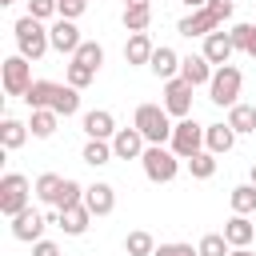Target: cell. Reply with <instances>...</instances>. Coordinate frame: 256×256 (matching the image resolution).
Here are the masks:
<instances>
[{
  "instance_id": "6da1fadb",
  "label": "cell",
  "mask_w": 256,
  "mask_h": 256,
  "mask_svg": "<svg viewBox=\"0 0 256 256\" xmlns=\"http://www.w3.org/2000/svg\"><path fill=\"white\" fill-rule=\"evenodd\" d=\"M228 16H232V0H208L204 8H196L192 16H184V20L176 24V32L188 36V40H192V36H208V32H216Z\"/></svg>"
},
{
  "instance_id": "7a4b0ae2",
  "label": "cell",
  "mask_w": 256,
  "mask_h": 256,
  "mask_svg": "<svg viewBox=\"0 0 256 256\" xmlns=\"http://www.w3.org/2000/svg\"><path fill=\"white\" fill-rule=\"evenodd\" d=\"M12 32H16V44H20V56H28V60H40L52 48V36H48V28L36 16H20Z\"/></svg>"
},
{
  "instance_id": "3957f363",
  "label": "cell",
  "mask_w": 256,
  "mask_h": 256,
  "mask_svg": "<svg viewBox=\"0 0 256 256\" xmlns=\"http://www.w3.org/2000/svg\"><path fill=\"white\" fill-rule=\"evenodd\" d=\"M140 164H144V176H148L152 184H168V180H176V172H180V156L168 152L164 144H148L144 156H140Z\"/></svg>"
},
{
  "instance_id": "277c9868",
  "label": "cell",
  "mask_w": 256,
  "mask_h": 256,
  "mask_svg": "<svg viewBox=\"0 0 256 256\" xmlns=\"http://www.w3.org/2000/svg\"><path fill=\"white\" fill-rule=\"evenodd\" d=\"M136 128L144 132L148 144H164V140H172V128H176V124H168V108H160V104H140V108H136Z\"/></svg>"
},
{
  "instance_id": "5b68a950",
  "label": "cell",
  "mask_w": 256,
  "mask_h": 256,
  "mask_svg": "<svg viewBox=\"0 0 256 256\" xmlns=\"http://www.w3.org/2000/svg\"><path fill=\"white\" fill-rule=\"evenodd\" d=\"M240 84H244L240 68H232V64H220V68L212 72L208 100H212V104H220V108H232V104H236V96H240Z\"/></svg>"
},
{
  "instance_id": "8992f818",
  "label": "cell",
  "mask_w": 256,
  "mask_h": 256,
  "mask_svg": "<svg viewBox=\"0 0 256 256\" xmlns=\"http://www.w3.org/2000/svg\"><path fill=\"white\" fill-rule=\"evenodd\" d=\"M0 80H4L8 96H24L32 88V64H28V56H8L0 64Z\"/></svg>"
},
{
  "instance_id": "52a82bcc",
  "label": "cell",
  "mask_w": 256,
  "mask_h": 256,
  "mask_svg": "<svg viewBox=\"0 0 256 256\" xmlns=\"http://www.w3.org/2000/svg\"><path fill=\"white\" fill-rule=\"evenodd\" d=\"M24 208H28V180H24L20 172L0 176V212H4V216H16V212H24Z\"/></svg>"
},
{
  "instance_id": "ba28073f",
  "label": "cell",
  "mask_w": 256,
  "mask_h": 256,
  "mask_svg": "<svg viewBox=\"0 0 256 256\" xmlns=\"http://www.w3.org/2000/svg\"><path fill=\"white\" fill-rule=\"evenodd\" d=\"M172 152L180 156V160H188V156H196V152H204V128L196 124V120H180L176 128H172Z\"/></svg>"
},
{
  "instance_id": "9c48e42d",
  "label": "cell",
  "mask_w": 256,
  "mask_h": 256,
  "mask_svg": "<svg viewBox=\"0 0 256 256\" xmlns=\"http://www.w3.org/2000/svg\"><path fill=\"white\" fill-rule=\"evenodd\" d=\"M164 108H168V116H180V120L192 112V84L184 76L164 80Z\"/></svg>"
},
{
  "instance_id": "30bf717a",
  "label": "cell",
  "mask_w": 256,
  "mask_h": 256,
  "mask_svg": "<svg viewBox=\"0 0 256 256\" xmlns=\"http://www.w3.org/2000/svg\"><path fill=\"white\" fill-rule=\"evenodd\" d=\"M44 224H48V220H44L36 208H24V212H16V216H12V236H16V240H24V244H36V240H40V232H44Z\"/></svg>"
},
{
  "instance_id": "8fae6325",
  "label": "cell",
  "mask_w": 256,
  "mask_h": 256,
  "mask_svg": "<svg viewBox=\"0 0 256 256\" xmlns=\"http://www.w3.org/2000/svg\"><path fill=\"white\" fill-rule=\"evenodd\" d=\"M144 132L132 124V128H120L116 136H112V152L120 156V160H136V156H144Z\"/></svg>"
},
{
  "instance_id": "7c38bea8",
  "label": "cell",
  "mask_w": 256,
  "mask_h": 256,
  "mask_svg": "<svg viewBox=\"0 0 256 256\" xmlns=\"http://www.w3.org/2000/svg\"><path fill=\"white\" fill-rule=\"evenodd\" d=\"M88 220H92V212H88V204H72V208H60L48 224H56V228H64L68 236H80V232H88Z\"/></svg>"
},
{
  "instance_id": "4fadbf2b",
  "label": "cell",
  "mask_w": 256,
  "mask_h": 256,
  "mask_svg": "<svg viewBox=\"0 0 256 256\" xmlns=\"http://www.w3.org/2000/svg\"><path fill=\"white\" fill-rule=\"evenodd\" d=\"M48 36H52V48H56V52H68V56H76V48L84 44V40H80V28H76L72 20H64V16L48 28Z\"/></svg>"
},
{
  "instance_id": "5bb4252c",
  "label": "cell",
  "mask_w": 256,
  "mask_h": 256,
  "mask_svg": "<svg viewBox=\"0 0 256 256\" xmlns=\"http://www.w3.org/2000/svg\"><path fill=\"white\" fill-rule=\"evenodd\" d=\"M232 52H236L232 32H220V28H216V32H208V36H204V56H208L216 68H220V64H228V60H232Z\"/></svg>"
},
{
  "instance_id": "9a60e30c",
  "label": "cell",
  "mask_w": 256,
  "mask_h": 256,
  "mask_svg": "<svg viewBox=\"0 0 256 256\" xmlns=\"http://www.w3.org/2000/svg\"><path fill=\"white\" fill-rule=\"evenodd\" d=\"M84 132H88V140H108V136H116V120H112V112H104V108L84 112Z\"/></svg>"
},
{
  "instance_id": "2e32d148",
  "label": "cell",
  "mask_w": 256,
  "mask_h": 256,
  "mask_svg": "<svg viewBox=\"0 0 256 256\" xmlns=\"http://www.w3.org/2000/svg\"><path fill=\"white\" fill-rule=\"evenodd\" d=\"M84 204H88L92 216H108V212L116 208V192H112V184H92V188H84Z\"/></svg>"
},
{
  "instance_id": "e0dca14e",
  "label": "cell",
  "mask_w": 256,
  "mask_h": 256,
  "mask_svg": "<svg viewBox=\"0 0 256 256\" xmlns=\"http://www.w3.org/2000/svg\"><path fill=\"white\" fill-rule=\"evenodd\" d=\"M180 76L196 88V84H212V60L200 52V56H188V60H180Z\"/></svg>"
},
{
  "instance_id": "ac0fdd59",
  "label": "cell",
  "mask_w": 256,
  "mask_h": 256,
  "mask_svg": "<svg viewBox=\"0 0 256 256\" xmlns=\"http://www.w3.org/2000/svg\"><path fill=\"white\" fill-rule=\"evenodd\" d=\"M148 68L160 76V80H172V76H180V56L168 48V44H160L156 52H152V60H148Z\"/></svg>"
},
{
  "instance_id": "d6986e66",
  "label": "cell",
  "mask_w": 256,
  "mask_h": 256,
  "mask_svg": "<svg viewBox=\"0 0 256 256\" xmlns=\"http://www.w3.org/2000/svg\"><path fill=\"white\" fill-rule=\"evenodd\" d=\"M204 144H208V152H232V144H236V128L232 124H208L204 128Z\"/></svg>"
},
{
  "instance_id": "ffe728a7",
  "label": "cell",
  "mask_w": 256,
  "mask_h": 256,
  "mask_svg": "<svg viewBox=\"0 0 256 256\" xmlns=\"http://www.w3.org/2000/svg\"><path fill=\"white\" fill-rule=\"evenodd\" d=\"M152 52H156V48H152L148 32H132V36H128V44H124V60H128V64H148V60H152Z\"/></svg>"
},
{
  "instance_id": "44dd1931",
  "label": "cell",
  "mask_w": 256,
  "mask_h": 256,
  "mask_svg": "<svg viewBox=\"0 0 256 256\" xmlns=\"http://www.w3.org/2000/svg\"><path fill=\"white\" fill-rule=\"evenodd\" d=\"M224 236H228V244H232V248H248V244H252V236H256V228L248 224V216H240V212H236V216L224 224Z\"/></svg>"
},
{
  "instance_id": "7402d4cb",
  "label": "cell",
  "mask_w": 256,
  "mask_h": 256,
  "mask_svg": "<svg viewBox=\"0 0 256 256\" xmlns=\"http://www.w3.org/2000/svg\"><path fill=\"white\" fill-rule=\"evenodd\" d=\"M76 108H80V88H72V84H56L52 112H60V116H72Z\"/></svg>"
},
{
  "instance_id": "603a6c76",
  "label": "cell",
  "mask_w": 256,
  "mask_h": 256,
  "mask_svg": "<svg viewBox=\"0 0 256 256\" xmlns=\"http://www.w3.org/2000/svg\"><path fill=\"white\" fill-rule=\"evenodd\" d=\"M56 116H60V112H52V108H32V120H28L32 136H36V140H48V136L56 132Z\"/></svg>"
},
{
  "instance_id": "cb8c5ba5",
  "label": "cell",
  "mask_w": 256,
  "mask_h": 256,
  "mask_svg": "<svg viewBox=\"0 0 256 256\" xmlns=\"http://www.w3.org/2000/svg\"><path fill=\"white\" fill-rule=\"evenodd\" d=\"M52 96H56V84L52 80H32V88L24 92L28 108H52Z\"/></svg>"
},
{
  "instance_id": "d4e9b609",
  "label": "cell",
  "mask_w": 256,
  "mask_h": 256,
  "mask_svg": "<svg viewBox=\"0 0 256 256\" xmlns=\"http://www.w3.org/2000/svg\"><path fill=\"white\" fill-rule=\"evenodd\" d=\"M24 140H28V124H20V120H4V124H0V144H4V152L20 148Z\"/></svg>"
},
{
  "instance_id": "484cf974",
  "label": "cell",
  "mask_w": 256,
  "mask_h": 256,
  "mask_svg": "<svg viewBox=\"0 0 256 256\" xmlns=\"http://www.w3.org/2000/svg\"><path fill=\"white\" fill-rule=\"evenodd\" d=\"M228 124L236 128V136H240V132H256V108H252V104H232Z\"/></svg>"
},
{
  "instance_id": "4316f807",
  "label": "cell",
  "mask_w": 256,
  "mask_h": 256,
  "mask_svg": "<svg viewBox=\"0 0 256 256\" xmlns=\"http://www.w3.org/2000/svg\"><path fill=\"white\" fill-rule=\"evenodd\" d=\"M60 188H64V176H56V172H44V176L36 180V196H40L44 204H56V200H60Z\"/></svg>"
},
{
  "instance_id": "83f0119b",
  "label": "cell",
  "mask_w": 256,
  "mask_h": 256,
  "mask_svg": "<svg viewBox=\"0 0 256 256\" xmlns=\"http://www.w3.org/2000/svg\"><path fill=\"white\" fill-rule=\"evenodd\" d=\"M72 60H76V64H84V68H92V72H96V68H100V64H104V48H100V44H96V40H84V44H80V48H76V56H72Z\"/></svg>"
},
{
  "instance_id": "f1b7e54d",
  "label": "cell",
  "mask_w": 256,
  "mask_h": 256,
  "mask_svg": "<svg viewBox=\"0 0 256 256\" xmlns=\"http://www.w3.org/2000/svg\"><path fill=\"white\" fill-rule=\"evenodd\" d=\"M80 156H84V164H92V168H96V164H108L116 152H112V144H108V140H88Z\"/></svg>"
},
{
  "instance_id": "f546056e",
  "label": "cell",
  "mask_w": 256,
  "mask_h": 256,
  "mask_svg": "<svg viewBox=\"0 0 256 256\" xmlns=\"http://www.w3.org/2000/svg\"><path fill=\"white\" fill-rule=\"evenodd\" d=\"M152 24V4H140V8H124V28L128 32H144Z\"/></svg>"
},
{
  "instance_id": "4dcf8cb0",
  "label": "cell",
  "mask_w": 256,
  "mask_h": 256,
  "mask_svg": "<svg viewBox=\"0 0 256 256\" xmlns=\"http://www.w3.org/2000/svg\"><path fill=\"white\" fill-rule=\"evenodd\" d=\"M124 252H128V256H152V252H156V240H152L148 232H128Z\"/></svg>"
},
{
  "instance_id": "1f68e13d",
  "label": "cell",
  "mask_w": 256,
  "mask_h": 256,
  "mask_svg": "<svg viewBox=\"0 0 256 256\" xmlns=\"http://www.w3.org/2000/svg\"><path fill=\"white\" fill-rule=\"evenodd\" d=\"M232 208H236L240 216L256 212V184H240V188H232Z\"/></svg>"
},
{
  "instance_id": "d6a6232c",
  "label": "cell",
  "mask_w": 256,
  "mask_h": 256,
  "mask_svg": "<svg viewBox=\"0 0 256 256\" xmlns=\"http://www.w3.org/2000/svg\"><path fill=\"white\" fill-rule=\"evenodd\" d=\"M228 248H232V244H228V236H224V232H208V236L196 244V252H200V256H228Z\"/></svg>"
},
{
  "instance_id": "836d02e7",
  "label": "cell",
  "mask_w": 256,
  "mask_h": 256,
  "mask_svg": "<svg viewBox=\"0 0 256 256\" xmlns=\"http://www.w3.org/2000/svg\"><path fill=\"white\" fill-rule=\"evenodd\" d=\"M232 44L256 60V24H236V28H232Z\"/></svg>"
},
{
  "instance_id": "e575fe53",
  "label": "cell",
  "mask_w": 256,
  "mask_h": 256,
  "mask_svg": "<svg viewBox=\"0 0 256 256\" xmlns=\"http://www.w3.org/2000/svg\"><path fill=\"white\" fill-rule=\"evenodd\" d=\"M188 168H192L196 180H208V176L216 172V152H196V156H188Z\"/></svg>"
},
{
  "instance_id": "d590c367",
  "label": "cell",
  "mask_w": 256,
  "mask_h": 256,
  "mask_svg": "<svg viewBox=\"0 0 256 256\" xmlns=\"http://www.w3.org/2000/svg\"><path fill=\"white\" fill-rule=\"evenodd\" d=\"M72 204H84V188H80L76 180H68V176H64V188H60L56 208H72Z\"/></svg>"
},
{
  "instance_id": "8d00e7d4",
  "label": "cell",
  "mask_w": 256,
  "mask_h": 256,
  "mask_svg": "<svg viewBox=\"0 0 256 256\" xmlns=\"http://www.w3.org/2000/svg\"><path fill=\"white\" fill-rule=\"evenodd\" d=\"M92 76H96L92 68H84V64H76V60L68 64V84H72V88H84V84H92Z\"/></svg>"
},
{
  "instance_id": "74e56055",
  "label": "cell",
  "mask_w": 256,
  "mask_h": 256,
  "mask_svg": "<svg viewBox=\"0 0 256 256\" xmlns=\"http://www.w3.org/2000/svg\"><path fill=\"white\" fill-rule=\"evenodd\" d=\"M28 16L48 20V16H60V12H56V0H28Z\"/></svg>"
},
{
  "instance_id": "f35d334b",
  "label": "cell",
  "mask_w": 256,
  "mask_h": 256,
  "mask_svg": "<svg viewBox=\"0 0 256 256\" xmlns=\"http://www.w3.org/2000/svg\"><path fill=\"white\" fill-rule=\"evenodd\" d=\"M84 8H88V0H56V12H60L64 20H76Z\"/></svg>"
},
{
  "instance_id": "ab89813d",
  "label": "cell",
  "mask_w": 256,
  "mask_h": 256,
  "mask_svg": "<svg viewBox=\"0 0 256 256\" xmlns=\"http://www.w3.org/2000/svg\"><path fill=\"white\" fill-rule=\"evenodd\" d=\"M152 256H200V252H196L192 244H160Z\"/></svg>"
},
{
  "instance_id": "60d3db41",
  "label": "cell",
  "mask_w": 256,
  "mask_h": 256,
  "mask_svg": "<svg viewBox=\"0 0 256 256\" xmlns=\"http://www.w3.org/2000/svg\"><path fill=\"white\" fill-rule=\"evenodd\" d=\"M32 256H60V248H56L52 240H36V244H32Z\"/></svg>"
},
{
  "instance_id": "b9f144b4",
  "label": "cell",
  "mask_w": 256,
  "mask_h": 256,
  "mask_svg": "<svg viewBox=\"0 0 256 256\" xmlns=\"http://www.w3.org/2000/svg\"><path fill=\"white\" fill-rule=\"evenodd\" d=\"M228 256H256V252H248V248H232Z\"/></svg>"
},
{
  "instance_id": "7bdbcfd3",
  "label": "cell",
  "mask_w": 256,
  "mask_h": 256,
  "mask_svg": "<svg viewBox=\"0 0 256 256\" xmlns=\"http://www.w3.org/2000/svg\"><path fill=\"white\" fill-rule=\"evenodd\" d=\"M140 4H148V0H124V8H140Z\"/></svg>"
},
{
  "instance_id": "ee69618b",
  "label": "cell",
  "mask_w": 256,
  "mask_h": 256,
  "mask_svg": "<svg viewBox=\"0 0 256 256\" xmlns=\"http://www.w3.org/2000/svg\"><path fill=\"white\" fill-rule=\"evenodd\" d=\"M184 4H188V8H204L208 0H184Z\"/></svg>"
},
{
  "instance_id": "f6af8a7d",
  "label": "cell",
  "mask_w": 256,
  "mask_h": 256,
  "mask_svg": "<svg viewBox=\"0 0 256 256\" xmlns=\"http://www.w3.org/2000/svg\"><path fill=\"white\" fill-rule=\"evenodd\" d=\"M8 4H12V0H0V8H8Z\"/></svg>"
},
{
  "instance_id": "bcb514c9",
  "label": "cell",
  "mask_w": 256,
  "mask_h": 256,
  "mask_svg": "<svg viewBox=\"0 0 256 256\" xmlns=\"http://www.w3.org/2000/svg\"><path fill=\"white\" fill-rule=\"evenodd\" d=\"M252 184H256V164H252Z\"/></svg>"
}]
</instances>
